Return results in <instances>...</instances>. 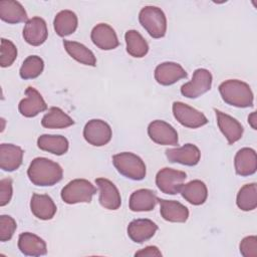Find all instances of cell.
<instances>
[{
  "mask_svg": "<svg viewBox=\"0 0 257 257\" xmlns=\"http://www.w3.org/2000/svg\"><path fill=\"white\" fill-rule=\"evenodd\" d=\"M240 253L244 257H257V237L247 236L245 237L240 245Z\"/></svg>",
  "mask_w": 257,
  "mask_h": 257,
  "instance_id": "obj_36",
  "label": "cell"
},
{
  "mask_svg": "<svg viewBox=\"0 0 257 257\" xmlns=\"http://www.w3.org/2000/svg\"><path fill=\"white\" fill-rule=\"evenodd\" d=\"M25 95L26 96L21 99L18 104L19 112L23 116L34 117L40 112L47 109L46 102L36 88L28 86L25 90Z\"/></svg>",
  "mask_w": 257,
  "mask_h": 257,
  "instance_id": "obj_11",
  "label": "cell"
},
{
  "mask_svg": "<svg viewBox=\"0 0 257 257\" xmlns=\"http://www.w3.org/2000/svg\"><path fill=\"white\" fill-rule=\"evenodd\" d=\"M0 65L2 67H8L13 64L17 57V48L14 43L8 39H1L0 48Z\"/></svg>",
  "mask_w": 257,
  "mask_h": 257,
  "instance_id": "obj_34",
  "label": "cell"
},
{
  "mask_svg": "<svg viewBox=\"0 0 257 257\" xmlns=\"http://www.w3.org/2000/svg\"><path fill=\"white\" fill-rule=\"evenodd\" d=\"M237 175L246 177L255 174L257 170L256 152L251 148H243L237 152L234 159Z\"/></svg>",
  "mask_w": 257,
  "mask_h": 257,
  "instance_id": "obj_22",
  "label": "cell"
},
{
  "mask_svg": "<svg viewBox=\"0 0 257 257\" xmlns=\"http://www.w3.org/2000/svg\"><path fill=\"white\" fill-rule=\"evenodd\" d=\"M77 16L71 10H62L58 12L53 21L54 30L60 37H64L73 33L77 28Z\"/></svg>",
  "mask_w": 257,
  "mask_h": 257,
  "instance_id": "obj_28",
  "label": "cell"
},
{
  "mask_svg": "<svg viewBox=\"0 0 257 257\" xmlns=\"http://www.w3.org/2000/svg\"><path fill=\"white\" fill-rule=\"evenodd\" d=\"M96 193L95 187L85 179H74L61 190V199L66 204L90 203Z\"/></svg>",
  "mask_w": 257,
  "mask_h": 257,
  "instance_id": "obj_5",
  "label": "cell"
},
{
  "mask_svg": "<svg viewBox=\"0 0 257 257\" xmlns=\"http://www.w3.org/2000/svg\"><path fill=\"white\" fill-rule=\"evenodd\" d=\"M248 122L250 123V125L252 126V128H254V130L257 128V125H256V122H257L256 111H253V112H251V114H249V116H248Z\"/></svg>",
  "mask_w": 257,
  "mask_h": 257,
  "instance_id": "obj_39",
  "label": "cell"
},
{
  "mask_svg": "<svg viewBox=\"0 0 257 257\" xmlns=\"http://www.w3.org/2000/svg\"><path fill=\"white\" fill-rule=\"evenodd\" d=\"M12 180L5 178L0 181V206L7 205L12 198Z\"/></svg>",
  "mask_w": 257,
  "mask_h": 257,
  "instance_id": "obj_37",
  "label": "cell"
},
{
  "mask_svg": "<svg viewBox=\"0 0 257 257\" xmlns=\"http://www.w3.org/2000/svg\"><path fill=\"white\" fill-rule=\"evenodd\" d=\"M47 36V25L44 19L35 16L26 21L23 28V38L28 44L32 46H39L45 42Z\"/></svg>",
  "mask_w": 257,
  "mask_h": 257,
  "instance_id": "obj_14",
  "label": "cell"
},
{
  "mask_svg": "<svg viewBox=\"0 0 257 257\" xmlns=\"http://www.w3.org/2000/svg\"><path fill=\"white\" fill-rule=\"evenodd\" d=\"M236 204L242 211H252L257 207V186L255 183L246 184L239 190Z\"/></svg>",
  "mask_w": 257,
  "mask_h": 257,
  "instance_id": "obj_32",
  "label": "cell"
},
{
  "mask_svg": "<svg viewBox=\"0 0 257 257\" xmlns=\"http://www.w3.org/2000/svg\"><path fill=\"white\" fill-rule=\"evenodd\" d=\"M37 146L40 150L56 156L64 155L68 151V141L60 135H42L37 139Z\"/></svg>",
  "mask_w": 257,
  "mask_h": 257,
  "instance_id": "obj_27",
  "label": "cell"
},
{
  "mask_svg": "<svg viewBox=\"0 0 257 257\" xmlns=\"http://www.w3.org/2000/svg\"><path fill=\"white\" fill-rule=\"evenodd\" d=\"M18 248L26 256H42L47 253L46 243L39 236L24 232L19 235Z\"/></svg>",
  "mask_w": 257,
  "mask_h": 257,
  "instance_id": "obj_23",
  "label": "cell"
},
{
  "mask_svg": "<svg viewBox=\"0 0 257 257\" xmlns=\"http://www.w3.org/2000/svg\"><path fill=\"white\" fill-rule=\"evenodd\" d=\"M135 256H149V257H153V256H162L161 251L159 250L158 247L156 246H147L144 249H141L140 251L135 253Z\"/></svg>",
  "mask_w": 257,
  "mask_h": 257,
  "instance_id": "obj_38",
  "label": "cell"
},
{
  "mask_svg": "<svg viewBox=\"0 0 257 257\" xmlns=\"http://www.w3.org/2000/svg\"><path fill=\"white\" fill-rule=\"evenodd\" d=\"M142 26L153 38H162L167 31V18L163 10L156 6H145L139 13Z\"/></svg>",
  "mask_w": 257,
  "mask_h": 257,
  "instance_id": "obj_4",
  "label": "cell"
},
{
  "mask_svg": "<svg viewBox=\"0 0 257 257\" xmlns=\"http://www.w3.org/2000/svg\"><path fill=\"white\" fill-rule=\"evenodd\" d=\"M211 85V72L205 68H198L194 71L192 80L181 86V93L188 98H197L209 91Z\"/></svg>",
  "mask_w": 257,
  "mask_h": 257,
  "instance_id": "obj_6",
  "label": "cell"
},
{
  "mask_svg": "<svg viewBox=\"0 0 257 257\" xmlns=\"http://www.w3.org/2000/svg\"><path fill=\"white\" fill-rule=\"evenodd\" d=\"M158 199L155 192L150 189L137 190L130 197V209L133 212L152 211L156 207Z\"/></svg>",
  "mask_w": 257,
  "mask_h": 257,
  "instance_id": "obj_24",
  "label": "cell"
},
{
  "mask_svg": "<svg viewBox=\"0 0 257 257\" xmlns=\"http://www.w3.org/2000/svg\"><path fill=\"white\" fill-rule=\"evenodd\" d=\"M17 228L15 220L8 215L0 216V241H9Z\"/></svg>",
  "mask_w": 257,
  "mask_h": 257,
  "instance_id": "obj_35",
  "label": "cell"
},
{
  "mask_svg": "<svg viewBox=\"0 0 257 257\" xmlns=\"http://www.w3.org/2000/svg\"><path fill=\"white\" fill-rule=\"evenodd\" d=\"M186 70L177 62L167 61L159 64L155 69V79L162 85H172L187 77Z\"/></svg>",
  "mask_w": 257,
  "mask_h": 257,
  "instance_id": "obj_15",
  "label": "cell"
},
{
  "mask_svg": "<svg viewBox=\"0 0 257 257\" xmlns=\"http://www.w3.org/2000/svg\"><path fill=\"white\" fill-rule=\"evenodd\" d=\"M172 109L174 117L186 127L197 128L205 125L208 122V119L204 113L182 101H175Z\"/></svg>",
  "mask_w": 257,
  "mask_h": 257,
  "instance_id": "obj_9",
  "label": "cell"
},
{
  "mask_svg": "<svg viewBox=\"0 0 257 257\" xmlns=\"http://www.w3.org/2000/svg\"><path fill=\"white\" fill-rule=\"evenodd\" d=\"M126 51L136 58L144 57L149 51V44L137 30H127L124 34Z\"/></svg>",
  "mask_w": 257,
  "mask_h": 257,
  "instance_id": "obj_31",
  "label": "cell"
},
{
  "mask_svg": "<svg viewBox=\"0 0 257 257\" xmlns=\"http://www.w3.org/2000/svg\"><path fill=\"white\" fill-rule=\"evenodd\" d=\"M74 123V120L61 108L52 106L41 119L42 126L46 128H65Z\"/></svg>",
  "mask_w": 257,
  "mask_h": 257,
  "instance_id": "obj_30",
  "label": "cell"
},
{
  "mask_svg": "<svg viewBox=\"0 0 257 257\" xmlns=\"http://www.w3.org/2000/svg\"><path fill=\"white\" fill-rule=\"evenodd\" d=\"M30 209L32 214L40 220H50L56 213V205L54 204L51 197L46 194L32 195L30 201Z\"/></svg>",
  "mask_w": 257,
  "mask_h": 257,
  "instance_id": "obj_21",
  "label": "cell"
},
{
  "mask_svg": "<svg viewBox=\"0 0 257 257\" xmlns=\"http://www.w3.org/2000/svg\"><path fill=\"white\" fill-rule=\"evenodd\" d=\"M112 163L117 172L127 179L141 181L146 177L147 171L144 161L133 153L116 154L112 157Z\"/></svg>",
  "mask_w": 257,
  "mask_h": 257,
  "instance_id": "obj_3",
  "label": "cell"
},
{
  "mask_svg": "<svg viewBox=\"0 0 257 257\" xmlns=\"http://www.w3.org/2000/svg\"><path fill=\"white\" fill-rule=\"evenodd\" d=\"M148 135L156 144L163 146H177L179 143L177 131L164 120H154L148 126Z\"/></svg>",
  "mask_w": 257,
  "mask_h": 257,
  "instance_id": "obj_10",
  "label": "cell"
},
{
  "mask_svg": "<svg viewBox=\"0 0 257 257\" xmlns=\"http://www.w3.org/2000/svg\"><path fill=\"white\" fill-rule=\"evenodd\" d=\"M160 213L164 220L173 223H184L188 220L189 210L178 201L158 199Z\"/></svg>",
  "mask_w": 257,
  "mask_h": 257,
  "instance_id": "obj_19",
  "label": "cell"
},
{
  "mask_svg": "<svg viewBox=\"0 0 257 257\" xmlns=\"http://www.w3.org/2000/svg\"><path fill=\"white\" fill-rule=\"evenodd\" d=\"M180 193L187 202L195 206L204 204L208 197L207 187L205 183L200 180H193L183 185Z\"/></svg>",
  "mask_w": 257,
  "mask_h": 257,
  "instance_id": "obj_26",
  "label": "cell"
},
{
  "mask_svg": "<svg viewBox=\"0 0 257 257\" xmlns=\"http://www.w3.org/2000/svg\"><path fill=\"white\" fill-rule=\"evenodd\" d=\"M219 92L223 100L229 105L245 108L253 105L254 95L249 86L244 81L229 79L219 85Z\"/></svg>",
  "mask_w": 257,
  "mask_h": 257,
  "instance_id": "obj_2",
  "label": "cell"
},
{
  "mask_svg": "<svg viewBox=\"0 0 257 257\" xmlns=\"http://www.w3.org/2000/svg\"><path fill=\"white\" fill-rule=\"evenodd\" d=\"M63 45L66 52L77 62L89 66L96 65V58L94 54L82 43L70 40H63Z\"/></svg>",
  "mask_w": 257,
  "mask_h": 257,
  "instance_id": "obj_29",
  "label": "cell"
},
{
  "mask_svg": "<svg viewBox=\"0 0 257 257\" xmlns=\"http://www.w3.org/2000/svg\"><path fill=\"white\" fill-rule=\"evenodd\" d=\"M214 110L216 112L218 126L228 141V144L233 145L234 143L238 142L242 138L244 131L242 124L233 116L216 108Z\"/></svg>",
  "mask_w": 257,
  "mask_h": 257,
  "instance_id": "obj_16",
  "label": "cell"
},
{
  "mask_svg": "<svg viewBox=\"0 0 257 257\" xmlns=\"http://www.w3.org/2000/svg\"><path fill=\"white\" fill-rule=\"evenodd\" d=\"M23 150L12 144L0 145V168L6 172L17 170L23 159Z\"/></svg>",
  "mask_w": 257,
  "mask_h": 257,
  "instance_id": "obj_20",
  "label": "cell"
},
{
  "mask_svg": "<svg viewBox=\"0 0 257 257\" xmlns=\"http://www.w3.org/2000/svg\"><path fill=\"white\" fill-rule=\"evenodd\" d=\"M95 184L99 189V204L104 209L117 210L121 205V197L115 185L104 178L95 179Z\"/></svg>",
  "mask_w": 257,
  "mask_h": 257,
  "instance_id": "obj_12",
  "label": "cell"
},
{
  "mask_svg": "<svg viewBox=\"0 0 257 257\" xmlns=\"http://www.w3.org/2000/svg\"><path fill=\"white\" fill-rule=\"evenodd\" d=\"M187 175L183 171L172 168L161 169L156 176V185L159 190L165 194L176 195L180 192Z\"/></svg>",
  "mask_w": 257,
  "mask_h": 257,
  "instance_id": "obj_8",
  "label": "cell"
},
{
  "mask_svg": "<svg viewBox=\"0 0 257 257\" xmlns=\"http://www.w3.org/2000/svg\"><path fill=\"white\" fill-rule=\"evenodd\" d=\"M158 225L150 219H136L127 226V235L136 243L150 240L157 232Z\"/></svg>",
  "mask_w": 257,
  "mask_h": 257,
  "instance_id": "obj_18",
  "label": "cell"
},
{
  "mask_svg": "<svg viewBox=\"0 0 257 257\" xmlns=\"http://www.w3.org/2000/svg\"><path fill=\"white\" fill-rule=\"evenodd\" d=\"M90 38L93 44L102 50L114 49L119 44L115 31L106 23L95 25L91 30Z\"/></svg>",
  "mask_w": 257,
  "mask_h": 257,
  "instance_id": "obj_17",
  "label": "cell"
},
{
  "mask_svg": "<svg viewBox=\"0 0 257 257\" xmlns=\"http://www.w3.org/2000/svg\"><path fill=\"white\" fill-rule=\"evenodd\" d=\"M166 157L171 163H178L185 166H196L201 159V152L197 146L186 144L181 148L166 150Z\"/></svg>",
  "mask_w": 257,
  "mask_h": 257,
  "instance_id": "obj_13",
  "label": "cell"
},
{
  "mask_svg": "<svg viewBox=\"0 0 257 257\" xmlns=\"http://www.w3.org/2000/svg\"><path fill=\"white\" fill-rule=\"evenodd\" d=\"M0 18L9 24H16L27 21V13L18 1L2 0L0 1Z\"/></svg>",
  "mask_w": 257,
  "mask_h": 257,
  "instance_id": "obj_25",
  "label": "cell"
},
{
  "mask_svg": "<svg viewBox=\"0 0 257 257\" xmlns=\"http://www.w3.org/2000/svg\"><path fill=\"white\" fill-rule=\"evenodd\" d=\"M44 68V62L42 58L37 55L28 56L22 63L19 74L23 79H33L38 77Z\"/></svg>",
  "mask_w": 257,
  "mask_h": 257,
  "instance_id": "obj_33",
  "label": "cell"
},
{
  "mask_svg": "<svg viewBox=\"0 0 257 257\" xmlns=\"http://www.w3.org/2000/svg\"><path fill=\"white\" fill-rule=\"evenodd\" d=\"M112 137L110 125L101 119L88 120L83 128V138L91 146L102 147L109 143Z\"/></svg>",
  "mask_w": 257,
  "mask_h": 257,
  "instance_id": "obj_7",
  "label": "cell"
},
{
  "mask_svg": "<svg viewBox=\"0 0 257 257\" xmlns=\"http://www.w3.org/2000/svg\"><path fill=\"white\" fill-rule=\"evenodd\" d=\"M27 176L35 186H53L61 181L63 176L62 168L47 158H35L29 165Z\"/></svg>",
  "mask_w": 257,
  "mask_h": 257,
  "instance_id": "obj_1",
  "label": "cell"
}]
</instances>
